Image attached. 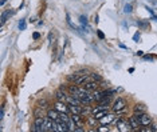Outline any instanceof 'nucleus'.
<instances>
[{"instance_id":"2eb2a0df","label":"nucleus","mask_w":157,"mask_h":132,"mask_svg":"<svg viewBox=\"0 0 157 132\" xmlns=\"http://www.w3.org/2000/svg\"><path fill=\"white\" fill-rule=\"evenodd\" d=\"M134 112H136V113H144V112H145V108H144L143 106H138V104H137V106L134 107Z\"/></svg>"},{"instance_id":"412c9836","label":"nucleus","mask_w":157,"mask_h":132,"mask_svg":"<svg viewBox=\"0 0 157 132\" xmlns=\"http://www.w3.org/2000/svg\"><path fill=\"white\" fill-rule=\"evenodd\" d=\"M140 39V35H134V40H138Z\"/></svg>"},{"instance_id":"a211bd4d","label":"nucleus","mask_w":157,"mask_h":132,"mask_svg":"<svg viewBox=\"0 0 157 132\" xmlns=\"http://www.w3.org/2000/svg\"><path fill=\"white\" fill-rule=\"evenodd\" d=\"M97 131H99V132H108L109 128H108V127H99V128H97Z\"/></svg>"},{"instance_id":"4be33fe9","label":"nucleus","mask_w":157,"mask_h":132,"mask_svg":"<svg viewBox=\"0 0 157 132\" xmlns=\"http://www.w3.org/2000/svg\"><path fill=\"white\" fill-rule=\"evenodd\" d=\"M39 37V34H34V39H38Z\"/></svg>"},{"instance_id":"9d476101","label":"nucleus","mask_w":157,"mask_h":132,"mask_svg":"<svg viewBox=\"0 0 157 132\" xmlns=\"http://www.w3.org/2000/svg\"><path fill=\"white\" fill-rule=\"evenodd\" d=\"M82 118H83V116L79 115V113H71V119L75 121L78 127H82V124H83V120H82Z\"/></svg>"},{"instance_id":"4468645a","label":"nucleus","mask_w":157,"mask_h":132,"mask_svg":"<svg viewBox=\"0 0 157 132\" xmlns=\"http://www.w3.org/2000/svg\"><path fill=\"white\" fill-rule=\"evenodd\" d=\"M87 124H89V126H91V127H96L97 119L94 118L93 115H89V116H87Z\"/></svg>"},{"instance_id":"ddd939ff","label":"nucleus","mask_w":157,"mask_h":132,"mask_svg":"<svg viewBox=\"0 0 157 132\" xmlns=\"http://www.w3.org/2000/svg\"><path fill=\"white\" fill-rule=\"evenodd\" d=\"M34 115H35V118H44V112H43V108H42V107H38V108L35 109Z\"/></svg>"},{"instance_id":"f257e3e1","label":"nucleus","mask_w":157,"mask_h":132,"mask_svg":"<svg viewBox=\"0 0 157 132\" xmlns=\"http://www.w3.org/2000/svg\"><path fill=\"white\" fill-rule=\"evenodd\" d=\"M114 123L117 124V129H118V131H122V132L133 131V128H132V126H130V123H129V120L125 121V120H122V119H117Z\"/></svg>"},{"instance_id":"aec40b11","label":"nucleus","mask_w":157,"mask_h":132,"mask_svg":"<svg viewBox=\"0 0 157 132\" xmlns=\"http://www.w3.org/2000/svg\"><path fill=\"white\" fill-rule=\"evenodd\" d=\"M125 12H126V14L132 12V6H126V7H125Z\"/></svg>"},{"instance_id":"7ed1b4c3","label":"nucleus","mask_w":157,"mask_h":132,"mask_svg":"<svg viewBox=\"0 0 157 132\" xmlns=\"http://www.w3.org/2000/svg\"><path fill=\"white\" fill-rule=\"evenodd\" d=\"M125 106H126V101L124 100L122 98H117L113 103V111L119 113V112H124L125 111Z\"/></svg>"},{"instance_id":"6ab92c4d","label":"nucleus","mask_w":157,"mask_h":132,"mask_svg":"<svg viewBox=\"0 0 157 132\" xmlns=\"http://www.w3.org/2000/svg\"><path fill=\"white\" fill-rule=\"evenodd\" d=\"M19 28H20V29L26 28V23H24V20H22V23H19Z\"/></svg>"},{"instance_id":"5701e85b","label":"nucleus","mask_w":157,"mask_h":132,"mask_svg":"<svg viewBox=\"0 0 157 132\" xmlns=\"http://www.w3.org/2000/svg\"><path fill=\"white\" fill-rule=\"evenodd\" d=\"M98 36L102 39V37H103V34H102V32H98Z\"/></svg>"},{"instance_id":"1a4fd4ad","label":"nucleus","mask_w":157,"mask_h":132,"mask_svg":"<svg viewBox=\"0 0 157 132\" xmlns=\"http://www.w3.org/2000/svg\"><path fill=\"white\" fill-rule=\"evenodd\" d=\"M128 120H129V123H130V126H132V128H133V129H140V126H141V124H140L138 119H137L134 115L130 116Z\"/></svg>"},{"instance_id":"dca6fc26","label":"nucleus","mask_w":157,"mask_h":132,"mask_svg":"<svg viewBox=\"0 0 157 132\" xmlns=\"http://www.w3.org/2000/svg\"><path fill=\"white\" fill-rule=\"evenodd\" d=\"M90 78L93 79V80H96V81H101L102 80V78L99 76L98 73H96V72H91V73H90Z\"/></svg>"},{"instance_id":"f8f14e48","label":"nucleus","mask_w":157,"mask_h":132,"mask_svg":"<svg viewBox=\"0 0 157 132\" xmlns=\"http://www.w3.org/2000/svg\"><path fill=\"white\" fill-rule=\"evenodd\" d=\"M67 127H69V131L73 132V131H75L77 127H78V126H77V123L73 120V119H70V120L67 121Z\"/></svg>"},{"instance_id":"f3484780","label":"nucleus","mask_w":157,"mask_h":132,"mask_svg":"<svg viewBox=\"0 0 157 132\" xmlns=\"http://www.w3.org/2000/svg\"><path fill=\"white\" fill-rule=\"evenodd\" d=\"M47 104H48V103H47L46 99H42V100H39V101H38V107H42V108H46Z\"/></svg>"},{"instance_id":"f03ea898","label":"nucleus","mask_w":157,"mask_h":132,"mask_svg":"<svg viewBox=\"0 0 157 132\" xmlns=\"http://www.w3.org/2000/svg\"><path fill=\"white\" fill-rule=\"evenodd\" d=\"M134 116H136V118L138 119V121H140V124H141V126H144V127H149V126L152 124V119H150V116L146 115L145 112H144V113H136V112H134Z\"/></svg>"},{"instance_id":"39448f33","label":"nucleus","mask_w":157,"mask_h":132,"mask_svg":"<svg viewBox=\"0 0 157 132\" xmlns=\"http://www.w3.org/2000/svg\"><path fill=\"white\" fill-rule=\"evenodd\" d=\"M116 118L117 116L114 115V113H106V115L103 116V118L101 119V120H98L99 123L102 124V126H105V124H106V126H109V124H111V123H114V121H116Z\"/></svg>"},{"instance_id":"6e6552de","label":"nucleus","mask_w":157,"mask_h":132,"mask_svg":"<svg viewBox=\"0 0 157 132\" xmlns=\"http://www.w3.org/2000/svg\"><path fill=\"white\" fill-rule=\"evenodd\" d=\"M98 81L96 80H90V81H87V83H85V88L87 89V91H96V89H98Z\"/></svg>"},{"instance_id":"0eeeda50","label":"nucleus","mask_w":157,"mask_h":132,"mask_svg":"<svg viewBox=\"0 0 157 132\" xmlns=\"http://www.w3.org/2000/svg\"><path fill=\"white\" fill-rule=\"evenodd\" d=\"M67 93H66V91L64 89H58V91L55 92V99L58 101H66L67 100Z\"/></svg>"},{"instance_id":"9b49d317","label":"nucleus","mask_w":157,"mask_h":132,"mask_svg":"<svg viewBox=\"0 0 157 132\" xmlns=\"http://www.w3.org/2000/svg\"><path fill=\"white\" fill-rule=\"evenodd\" d=\"M93 98H94V101H98V103H99V101L105 98V96H103V91H98V89L93 91Z\"/></svg>"},{"instance_id":"20e7f679","label":"nucleus","mask_w":157,"mask_h":132,"mask_svg":"<svg viewBox=\"0 0 157 132\" xmlns=\"http://www.w3.org/2000/svg\"><path fill=\"white\" fill-rule=\"evenodd\" d=\"M54 108H55L56 111H59L61 113H71V112H70V108H69V104H67L66 101H58L56 100Z\"/></svg>"},{"instance_id":"b1692460","label":"nucleus","mask_w":157,"mask_h":132,"mask_svg":"<svg viewBox=\"0 0 157 132\" xmlns=\"http://www.w3.org/2000/svg\"><path fill=\"white\" fill-rule=\"evenodd\" d=\"M7 0H1V6H4V3H6Z\"/></svg>"},{"instance_id":"423d86ee","label":"nucleus","mask_w":157,"mask_h":132,"mask_svg":"<svg viewBox=\"0 0 157 132\" xmlns=\"http://www.w3.org/2000/svg\"><path fill=\"white\" fill-rule=\"evenodd\" d=\"M47 116H48L50 119H52L54 121H59V120H61V112L56 111L55 108H54V109H48V111H47Z\"/></svg>"}]
</instances>
